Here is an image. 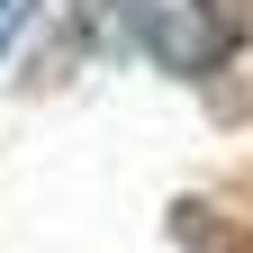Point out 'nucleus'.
Listing matches in <instances>:
<instances>
[{"instance_id":"nucleus-1","label":"nucleus","mask_w":253,"mask_h":253,"mask_svg":"<svg viewBox=\"0 0 253 253\" xmlns=\"http://www.w3.org/2000/svg\"><path fill=\"white\" fill-rule=\"evenodd\" d=\"M109 27L163 73H217L244 45V0H109Z\"/></svg>"},{"instance_id":"nucleus-2","label":"nucleus","mask_w":253,"mask_h":253,"mask_svg":"<svg viewBox=\"0 0 253 253\" xmlns=\"http://www.w3.org/2000/svg\"><path fill=\"white\" fill-rule=\"evenodd\" d=\"M27 18H37V0H0V54L18 45V27H27Z\"/></svg>"}]
</instances>
